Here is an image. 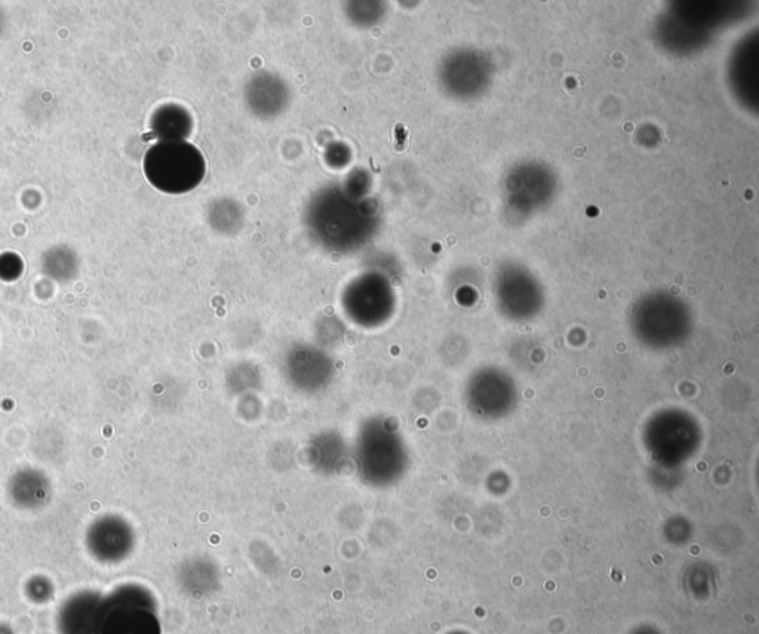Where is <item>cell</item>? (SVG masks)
<instances>
[{
    "instance_id": "1",
    "label": "cell",
    "mask_w": 759,
    "mask_h": 634,
    "mask_svg": "<svg viewBox=\"0 0 759 634\" xmlns=\"http://www.w3.org/2000/svg\"><path fill=\"white\" fill-rule=\"evenodd\" d=\"M143 169L155 189L180 195L195 189L204 180L205 159L187 141H159L147 150Z\"/></svg>"
},
{
    "instance_id": "2",
    "label": "cell",
    "mask_w": 759,
    "mask_h": 634,
    "mask_svg": "<svg viewBox=\"0 0 759 634\" xmlns=\"http://www.w3.org/2000/svg\"><path fill=\"white\" fill-rule=\"evenodd\" d=\"M106 606L101 634H161L155 602L143 587H116L106 595Z\"/></svg>"
},
{
    "instance_id": "3",
    "label": "cell",
    "mask_w": 759,
    "mask_h": 634,
    "mask_svg": "<svg viewBox=\"0 0 759 634\" xmlns=\"http://www.w3.org/2000/svg\"><path fill=\"white\" fill-rule=\"evenodd\" d=\"M106 596L95 590L73 593L61 603L57 614L58 634H101Z\"/></svg>"
},
{
    "instance_id": "4",
    "label": "cell",
    "mask_w": 759,
    "mask_h": 634,
    "mask_svg": "<svg viewBox=\"0 0 759 634\" xmlns=\"http://www.w3.org/2000/svg\"><path fill=\"white\" fill-rule=\"evenodd\" d=\"M86 550L100 563H118L132 549V531L118 516H101L89 525L85 535Z\"/></svg>"
},
{
    "instance_id": "5",
    "label": "cell",
    "mask_w": 759,
    "mask_h": 634,
    "mask_svg": "<svg viewBox=\"0 0 759 634\" xmlns=\"http://www.w3.org/2000/svg\"><path fill=\"white\" fill-rule=\"evenodd\" d=\"M8 495L18 509H42L51 500V482L39 470L23 469L9 479Z\"/></svg>"
},
{
    "instance_id": "6",
    "label": "cell",
    "mask_w": 759,
    "mask_h": 634,
    "mask_svg": "<svg viewBox=\"0 0 759 634\" xmlns=\"http://www.w3.org/2000/svg\"><path fill=\"white\" fill-rule=\"evenodd\" d=\"M152 128L164 141H177L189 134L190 120L180 107H162L153 118Z\"/></svg>"
},
{
    "instance_id": "7",
    "label": "cell",
    "mask_w": 759,
    "mask_h": 634,
    "mask_svg": "<svg viewBox=\"0 0 759 634\" xmlns=\"http://www.w3.org/2000/svg\"><path fill=\"white\" fill-rule=\"evenodd\" d=\"M24 592L32 602L46 603L54 596V586H52L49 578L43 577V575H35L27 581Z\"/></svg>"
},
{
    "instance_id": "8",
    "label": "cell",
    "mask_w": 759,
    "mask_h": 634,
    "mask_svg": "<svg viewBox=\"0 0 759 634\" xmlns=\"http://www.w3.org/2000/svg\"><path fill=\"white\" fill-rule=\"evenodd\" d=\"M0 634H15L14 630L11 629V627L6 626V624H0Z\"/></svg>"
}]
</instances>
